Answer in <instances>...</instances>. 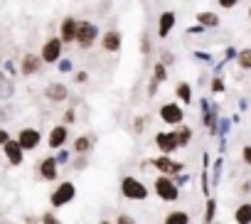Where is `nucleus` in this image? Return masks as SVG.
Wrapping results in <instances>:
<instances>
[{
    "instance_id": "nucleus-1",
    "label": "nucleus",
    "mask_w": 251,
    "mask_h": 224,
    "mask_svg": "<svg viewBox=\"0 0 251 224\" xmlns=\"http://www.w3.org/2000/svg\"><path fill=\"white\" fill-rule=\"evenodd\" d=\"M99 37H101V30H99V23H91V20H79L76 25V40L74 45L84 52L94 50L99 45Z\"/></svg>"
},
{
    "instance_id": "nucleus-2",
    "label": "nucleus",
    "mask_w": 251,
    "mask_h": 224,
    "mask_svg": "<svg viewBox=\"0 0 251 224\" xmlns=\"http://www.w3.org/2000/svg\"><path fill=\"white\" fill-rule=\"evenodd\" d=\"M118 190H121V197L123 199H131V202L148 199V187L143 185V180H138L133 175H123L121 182H118Z\"/></svg>"
},
{
    "instance_id": "nucleus-3",
    "label": "nucleus",
    "mask_w": 251,
    "mask_h": 224,
    "mask_svg": "<svg viewBox=\"0 0 251 224\" xmlns=\"http://www.w3.org/2000/svg\"><path fill=\"white\" fill-rule=\"evenodd\" d=\"M64 42L57 37V35H52V37H47L45 42H42V47H40V59H42V64H50V67H54L62 57H64Z\"/></svg>"
},
{
    "instance_id": "nucleus-4",
    "label": "nucleus",
    "mask_w": 251,
    "mask_h": 224,
    "mask_svg": "<svg viewBox=\"0 0 251 224\" xmlns=\"http://www.w3.org/2000/svg\"><path fill=\"white\" fill-rule=\"evenodd\" d=\"M153 190L163 202H177L180 199V187L175 185V180L170 175H158L153 180Z\"/></svg>"
},
{
    "instance_id": "nucleus-5",
    "label": "nucleus",
    "mask_w": 251,
    "mask_h": 224,
    "mask_svg": "<svg viewBox=\"0 0 251 224\" xmlns=\"http://www.w3.org/2000/svg\"><path fill=\"white\" fill-rule=\"evenodd\" d=\"M72 199H76V185L72 182V180H62V182H57V187L52 190V195H50V202H52V207H64V204H69Z\"/></svg>"
},
{
    "instance_id": "nucleus-6",
    "label": "nucleus",
    "mask_w": 251,
    "mask_h": 224,
    "mask_svg": "<svg viewBox=\"0 0 251 224\" xmlns=\"http://www.w3.org/2000/svg\"><path fill=\"white\" fill-rule=\"evenodd\" d=\"M42 59H40V54L37 52H25L23 57H20V62H18V72H20V76H25V79H30V76H37L40 72H42Z\"/></svg>"
},
{
    "instance_id": "nucleus-7",
    "label": "nucleus",
    "mask_w": 251,
    "mask_h": 224,
    "mask_svg": "<svg viewBox=\"0 0 251 224\" xmlns=\"http://www.w3.org/2000/svg\"><path fill=\"white\" fill-rule=\"evenodd\" d=\"M158 116H160V121L168 124V126H180V124L185 121V111H182V106H180L177 101H168V103L160 106Z\"/></svg>"
},
{
    "instance_id": "nucleus-8",
    "label": "nucleus",
    "mask_w": 251,
    "mask_h": 224,
    "mask_svg": "<svg viewBox=\"0 0 251 224\" xmlns=\"http://www.w3.org/2000/svg\"><path fill=\"white\" fill-rule=\"evenodd\" d=\"M99 47H101L106 54H118L121 47H123V35H121V30L108 27L106 32H101V37H99Z\"/></svg>"
},
{
    "instance_id": "nucleus-9",
    "label": "nucleus",
    "mask_w": 251,
    "mask_h": 224,
    "mask_svg": "<svg viewBox=\"0 0 251 224\" xmlns=\"http://www.w3.org/2000/svg\"><path fill=\"white\" fill-rule=\"evenodd\" d=\"M15 141L20 143L23 150H37L40 143H42V133L37 128H32V126H25V128L18 131V138Z\"/></svg>"
},
{
    "instance_id": "nucleus-10",
    "label": "nucleus",
    "mask_w": 251,
    "mask_h": 224,
    "mask_svg": "<svg viewBox=\"0 0 251 224\" xmlns=\"http://www.w3.org/2000/svg\"><path fill=\"white\" fill-rule=\"evenodd\" d=\"M45 99L50 103H64V101H69V86L64 81H47Z\"/></svg>"
},
{
    "instance_id": "nucleus-11",
    "label": "nucleus",
    "mask_w": 251,
    "mask_h": 224,
    "mask_svg": "<svg viewBox=\"0 0 251 224\" xmlns=\"http://www.w3.org/2000/svg\"><path fill=\"white\" fill-rule=\"evenodd\" d=\"M76 25H79V20H76L74 15H64L62 23H59L57 37H59L64 45H74V40H76Z\"/></svg>"
},
{
    "instance_id": "nucleus-12",
    "label": "nucleus",
    "mask_w": 251,
    "mask_h": 224,
    "mask_svg": "<svg viewBox=\"0 0 251 224\" xmlns=\"http://www.w3.org/2000/svg\"><path fill=\"white\" fill-rule=\"evenodd\" d=\"M37 175H40L42 182H54V180H59V165H57V160H54L52 155L42 158V160L37 163Z\"/></svg>"
},
{
    "instance_id": "nucleus-13",
    "label": "nucleus",
    "mask_w": 251,
    "mask_h": 224,
    "mask_svg": "<svg viewBox=\"0 0 251 224\" xmlns=\"http://www.w3.org/2000/svg\"><path fill=\"white\" fill-rule=\"evenodd\" d=\"M175 25H177V15H175L173 10H163V13L158 15V27H155L158 37H160V40H168L170 32L175 30Z\"/></svg>"
},
{
    "instance_id": "nucleus-14",
    "label": "nucleus",
    "mask_w": 251,
    "mask_h": 224,
    "mask_svg": "<svg viewBox=\"0 0 251 224\" xmlns=\"http://www.w3.org/2000/svg\"><path fill=\"white\" fill-rule=\"evenodd\" d=\"M151 165L155 168V170H160V175H177V173H182V163H175V160H170V155H158V158H153L151 160Z\"/></svg>"
},
{
    "instance_id": "nucleus-15",
    "label": "nucleus",
    "mask_w": 251,
    "mask_h": 224,
    "mask_svg": "<svg viewBox=\"0 0 251 224\" xmlns=\"http://www.w3.org/2000/svg\"><path fill=\"white\" fill-rule=\"evenodd\" d=\"M3 155H5V160H8L10 165H23V163H25V150L20 148V143H18L15 138H10V141L3 146Z\"/></svg>"
},
{
    "instance_id": "nucleus-16",
    "label": "nucleus",
    "mask_w": 251,
    "mask_h": 224,
    "mask_svg": "<svg viewBox=\"0 0 251 224\" xmlns=\"http://www.w3.org/2000/svg\"><path fill=\"white\" fill-rule=\"evenodd\" d=\"M15 91H18L15 79H13L10 74H5L3 69H0V101H3V103L13 101V99H15Z\"/></svg>"
},
{
    "instance_id": "nucleus-17",
    "label": "nucleus",
    "mask_w": 251,
    "mask_h": 224,
    "mask_svg": "<svg viewBox=\"0 0 251 224\" xmlns=\"http://www.w3.org/2000/svg\"><path fill=\"white\" fill-rule=\"evenodd\" d=\"M69 141V128L64 126V124H59V126H54L52 131H50V138H47V146L52 148V150H59V148H64V143Z\"/></svg>"
},
{
    "instance_id": "nucleus-18",
    "label": "nucleus",
    "mask_w": 251,
    "mask_h": 224,
    "mask_svg": "<svg viewBox=\"0 0 251 224\" xmlns=\"http://www.w3.org/2000/svg\"><path fill=\"white\" fill-rule=\"evenodd\" d=\"M155 146H158V150L163 153V155H170V153H175L180 146H177V141H175V133L170 131V133H155Z\"/></svg>"
},
{
    "instance_id": "nucleus-19",
    "label": "nucleus",
    "mask_w": 251,
    "mask_h": 224,
    "mask_svg": "<svg viewBox=\"0 0 251 224\" xmlns=\"http://www.w3.org/2000/svg\"><path fill=\"white\" fill-rule=\"evenodd\" d=\"M94 146H96V136H79L76 141H74V153L76 155H89L91 150H94Z\"/></svg>"
},
{
    "instance_id": "nucleus-20",
    "label": "nucleus",
    "mask_w": 251,
    "mask_h": 224,
    "mask_svg": "<svg viewBox=\"0 0 251 224\" xmlns=\"http://www.w3.org/2000/svg\"><path fill=\"white\" fill-rule=\"evenodd\" d=\"M195 23L202 25L204 30H207V27H219V15H217V13H209V10H200V13L195 15Z\"/></svg>"
},
{
    "instance_id": "nucleus-21",
    "label": "nucleus",
    "mask_w": 251,
    "mask_h": 224,
    "mask_svg": "<svg viewBox=\"0 0 251 224\" xmlns=\"http://www.w3.org/2000/svg\"><path fill=\"white\" fill-rule=\"evenodd\" d=\"M175 141H177V146L180 148H185V146H190V141H192V128L190 126H185V124H180V126H175Z\"/></svg>"
},
{
    "instance_id": "nucleus-22",
    "label": "nucleus",
    "mask_w": 251,
    "mask_h": 224,
    "mask_svg": "<svg viewBox=\"0 0 251 224\" xmlns=\"http://www.w3.org/2000/svg\"><path fill=\"white\" fill-rule=\"evenodd\" d=\"M175 96H177V101H182V103H192V86H190V81H180V84L175 86Z\"/></svg>"
},
{
    "instance_id": "nucleus-23",
    "label": "nucleus",
    "mask_w": 251,
    "mask_h": 224,
    "mask_svg": "<svg viewBox=\"0 0 251 224\" xmlns=\"http://www.w3.org/2000/svg\"><path fill=\"white\" fill-rule=\"evenodd\" d=\"M163 224H190V214L182 212V209H175V212H168Z\"/></svg>"
},
{
    "instance_id": "nucleus-24",
    "label": "nucleus",
    "mask_w": 251,
    "mask_h": 224,
    "mask_svg": "<svg viewBox=\"0 0 251 224\" xmlns=\"http://www.w3.org/2000/svg\"><path fill=\"white\" fill-rule=\"evenodd\" d=\"M236 224H251V204H239L234 212Z\"/></svg>"
},
{
    "instance_id": "nucleus-25",
    "label": "nucleus",
    "mask_w": 251,
    "mask_h": 224,
    "mask_svg": "<svg viewBox=\"0 0 251 224\" xmlns=\"http://www.w3.org/2000/svg\"><path fill=\"white\" fill-rule=\"evenodd\" d=\"M151 76L158 81V84H163V81H168V67L163 64V62H153V72H151Z\"/></svg>"
},
{
    "instance_id": "nucleus-26",
    "label": "nucleus",
    "mask_w": 251,
    "mask_h": 224,
    "mask_svg": "<svg viewBox=\"0 0 251 224\" xmlns=\"http://www.w3.org/2000/svg\"><path fill=\"white\" fill-rule=\"evenodd\" d=\"M236 64H239L241 69H251V50L236 52Z\"/></svg>"
},
{
    "instance_id": "nucleus-27",
    "label": "nucleus",
    "mask_w": 251,
    "mask_h": 224,
    "mask_svg": "<svg viewBox=\"0 0 251 224\" xmlns=\"http://www.w3.org/2000/svg\"><path fill=\"white\" fill-rule=\"evenodd\" d=\"M54 67H57V72H59V74H72V72H74V62H72L69 57H62Z\"/></svg>"
},
{
    "instance_id": "nucleus-28",
    "label": "nucleus",
    "mask_w": 251,
    "mask_h": 224,
    "mask_svg": "<svg viewBox=\"0 0 251 224\" xmlns=\"http://www.w3.org/2000/svg\"><path fill=\"white\" fill-rule=\"evenodd\" d=\"M151 52H153L151 35H148V32H143V35H141V54H143V57H151Z\"/></svg>"
},
{
    "instance_id": "nucleus-29",
    "label": "nucleus",
    "mask_w": 251,
    "mask_h": 224,
    "mask_svg": "<svg viewBox=\"0 0 251 224\" xmlns=\"http://www.w3.org/2000/svg\"><path fill=\"white\" fill-rule=\"evenodd\" d=\"M158 62H163L165 67H173V64L177 62V57H175V52H170V50H160V57H158Z\"/></svg>"
},
{
    "instance_id": "nucleus-30",
    "label": "nucleus",
    "mask_w": 251,
    "mask_h": 224,
    "mask_svg": "<svg viewBox=\"0 0 251 224\" xmlns=\"http://www.w3.org/2000/svg\"><path fill=\"white\" fill-rule=\"evenodd\" d=\"M214 212H217V202H214V199H207V209H204V224H212V222H214Z\"/></svg>"
},
{
    "instance_id": "nucleus-31",
    "label": "nucleus",
    "mask_w": 251,
    "mask_h": 224,
    "mask_svg": "<svg viewBox=\"0 0 251 224\" xmlns=\"http://www.w3.org/2000/svg\"><path fill=\"white\" fill-rule=\"evenodd\" d=\"M72 74H74V81H76V84H81V86H84V84H89V79H91V74H89L86 69H74Z\"/></svg>"
},
{
    "instance_id": "nucleus-32",
    "label": "nucleus",
    "mask_w": 251,
    "mask_h": 224,
    "mask_svg": "<svg viewBox=\"0 0 251 224\" xmlns=\"http://www.w3.org/2000/svg\"><path fill=\"white\" fill-rule=\"evenodd\" d=\"M158 89H160V84H158V81H155V79L151 76V79H148V89H146V96H148V99H153V96L158 94Z\"/></svg>"
},
{
    "instance_id": "nucleus-33",
    "label": "nucleus",
    "mask_w": 251,
    "mask_h": 224,
    "mask_svg": "<svg viewBox=\"0 0 251 224\" xmlns=\"http://www.w3.org/2000/svg\"><path fill=\"white\" fill-rule=\"evenodd\" d=\"M69 124H76V108L74 106L64 111V126H69Z\"/></svg>"
},
{
    "instance_id": "nucleus-34",
    "label": "nucleus",
    "mask_w": 251,
    "mask_h": 224,
    "mask_svg": "<svg viewBox=\"0 0 251 224\" xmlns=\"http://www.w3.org/2000/svg\"><path fill=\"white\" fill-rule=\"evenodd\" d=\"M146 124H148V119H146V116H138V119L133 121V131H136V133L141 136V133L146 131Z\"/></svg>"
},
{
    "instance_id": "nucleus-35",
    "label": "nucleus",
    "mask_w": 251,
    "mask_h": 224,
    "mask_svg": "<svg viewBox=\"0 0 251 224\" xmlns=\"http://www.w3.org/2000/svg\"><path fill=\"white\" fill-rule=\"evenodd\" d=\"M40 222H42V224H62V222L57 219V214H54V212H45V214L40 217Z\"/></svg>"
},
{
    "instance_id": "nucleus-36",
    "label": "nucleus",
    "mask_w": 251,
    "mask_h": 224,
    "mask_svg": "<svg viewBox=\"0 0 251 224\" xmlns=\"http://www.w3.org/2000/svg\"><path fill=\"white\" fill-rule=\"evenodd\" d=\"M3 72H5V74H10L13 79H18V67H15V62H13V59H8V62H5Z\"/></svg>"
},
{
    "instance_id": "nucleus-37",
    "label": "nucleus",
    "mask_w": 251,
    "mask_h": 224,
    "mask_svg": "<svg viewBox=\"0 0 251 224\" xmlns=\"http://www.w3.org/2000/svg\"><path fill=\"white\" fill-rule=\"evenodd\" d=\"M212 91H214V94H222V91H224V81H222L219 76L212 79Z\"/></svg>"
},
{
    "instance_id": "nucleus-38",
    "label": "nucleus",
    "mask_w": 251,
    "mask_h": 224,
    "mask_svg": "<svg viewBox=\"0 0 251 224\" xmlns=\"http://www.w3.org/2000/svg\"><path fill=\"white\" fill-rule=\"evenodd\" d=\"M54 160H57V165H64V163L69 160V153H67L64 148H59V153H57V158H54Z\"/></svg>"
},
{
    "instance_id": "nucleus-39",
    "label": "nucleus",
    "mask_w": 251,
    "mask_h": 224,
    "mask_svg": "<svg viewBox=\"0 0 251 224\" xmlns=\"http://www.w3.org/2000/svg\"><path fill=\"white\" fill-rule=\"evenodd\" d=\"M116 224H136V222H133V217H131V214H118Z\"/></svg>"
},
{
    "instance_id": "nucleus-40",
    "label": "nucleus",
    "mask_w": 251,
    "mask_h": 224,
    "mask_svg": "<svg viewBox=\"0 0 251 224\" xmlns=\"http://www.w3.org/2000/svg\"><path fill=\"white\" fill-rule=\"evenodd\" d=\"M217 3H219V8H224V10H231V8L239 3V0H217Z\"/></svg>"
},
{
    "instance_id": "nucleus-41",
    "label": "nucleus",
    "mask_w": 251,
    "mask_h": 224,
    "mask_svg": "<svg viewBox=\"0 0 251 224\" xmlns=\"http://www.w3.org/2000/svg\"><path fill=\"white\" fill-rule=\"evenodd\" d=\"M241 158H244V163H246V165H251V146H246V148L241 150Z\"/></svg>"
},
{
    "instance_id": "nucleus-42",
    "label": "nucleus",
    "mask_w": 251,
    "mask_h": 224,
    "mask_svg": "<svg viewBox=\"0 0 251 224\" xmlns=\"http://www.w3.org/2000/svg\"><path fill=\"white\" fill-rule=\"evenodd\" d=\"M86 165H89V163H86V155H79V160L74 163V168H76V170H84Z\"/></svg>"
},
{
    "instance_id": "nucleus-43",
    "label": "nucleus",
    "mask_w": 251,
    "mask_h": 224,
    "mask_svg": "<svg viewBox=\"0 0 251 224\" xmlns=\"http://www.w3.org/2000/svg\"><path fill=\"white\" fill-rule=\"evenodd\" d=\"M8 141H10V133H8L5 128H0V146H5Z\"/></svg>"
},
{
    "instance_id": "nucleus-44",
    "label": "nucleus",
    "mask_w": 251,
    "mask_h": 224,
    "mask_svg": "<svg viewBox=\"0 0 251 224\" xmlns=\"http://www.w3.org/2000/svg\"><path fill=\"white\" fill-rule=\"evenodd\" d=\"M187 32H190V35H200V32H204V27H202V25H192Z\"/></svg>"
},
{
    "instance_id": "nucleus-45",
    "label": "nucleus",
    "mask_w": 251,
    "mask_h": 224,
    "mask_svg": "<svg viewBox=\"0 0 251 224\" xmlns=\"http://www.w3.org/2000/svg\"><path fill=\"white\" fill-rule=\"evenodd\" d=\"M195 57H197V59H204V62H209V59H212L207 52H195Z\"/></svg>"
},
{
    "instance_id": "nucleus-46",
    "label": "nucleus",
    "mask_w": 251,
    "mask_h": 224,
    "mask_svg": "<svg viewBox=\"0 0 251 224\" xmlns=\"http://www.w3.org/2000/svg\"><path fill=\"white\" fill-rule=\"evenodd\" d=\"M0 224H13V222H10L8 217H3V214H0Z\"/></svg>"
},
{
    "instance_id": "nucleus-47",
    "label": "nucleus",
    "mask_w": 251,
    "mask_h": 224,
    "mask_svg": "<svg viewBox=\"0 0 251 224\" xmlns=\"http://www.w3.org/2000/svg\"><path fill=\"white\" fill-rule=\"evenodd\" d=\"M99 224H111V222H108V219H103V222H99Z\"/></svg>"
},
{
    "instance_id": "nucleus-48",
    "label": "nucleus",
    "mask_w": 251,
    "mask_h": 224,
    "mask_svg": "<svg viewBox=\"0 0 251 224\" xmlns=\"http://www.w3.org/2000/svg\"><path fill=\"white\" fill-rule=\"evenodd\" d=\"M249 18H251V8H249Z\"/></svg>"
}]
</instances>
